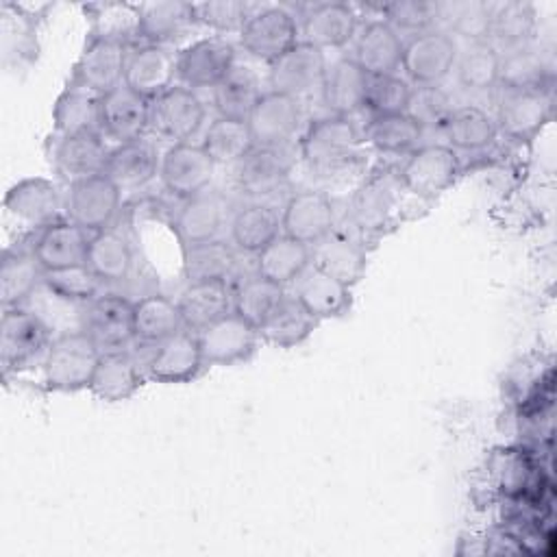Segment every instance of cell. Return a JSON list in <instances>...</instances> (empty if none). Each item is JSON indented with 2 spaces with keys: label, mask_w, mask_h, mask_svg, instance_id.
<instances>
[{
  "label": "cell",
  "mask_w": 557,
  "mask_h": 557,
  "mask_svg": "<svg viewBox=\"0 0 557 557\" xmlns=\"http://www.w3.org/2000/svg\"><path fill=\"white\" fill-rule=\"evenodd\" d=\"M205 115V102L185 85H174L150 100V128L172 144L189 141L200 131Z\"/></svg>",
  "instance_id": "obj_7"
},
{
  "label": "cell",
  "mask_w": 557,
  "mask_h": 557,
  "mask_svg": "<svg viewBox=\"0 0 557 557\" xmlns=\"http://www.w3.org/2000/svg\"><path fill=\"white\" fill-rule=\"evenodd\" d=\"M359 15L350 4L322 2L309 9L305 15L302 33L305 41L315 48H344L357 33Z\"/></svg>",
  "instance_id": "obj_33"
},
{
  "label": "cell",
  "mask_w": 557,
  "mask_h": 557,
  "mask_svg": "<svg viewBox=\"0 0 557 557\" xmlns=\"http://www.w3.org/2000/svg\"><path fill=\"white\" fill-rule=\"evenodd\" d=\"M161 154L148 139H133L111 148L104 174L122 189H137L159 174Z\"/></svg>",
  "instance_id": "obj_30"
},
{
  "label": "cell",
  "mask_w": 557,
  "mask_h": 557,
  "mask_svg": "<svg viewBox=\"0 0 557 557\" xmlns=\"http://www.w3.org/2000/svg\"><path fill=\"white\" fill-rule=\"evenodd\" d=\"M44 283L57 294L81 305H87L91 298H96L102 287V283L94 276V272L87 265L44 272Z\"/></svg>",
  "instance_id": "obj_56"
},
{
  "label": "cell",
  "mask_w": 557,
  "mask_h": 557,
  "mask_svg": "<svg viewBox=\"0 0 557 557\" xmlns=\"http://www.w3.org/2000/svg\"><path fill=\"white\" fill-rule=\"evenodd\" d=\"M91 233L74 224L72 220H57L39 231L30 250L44 272L67 270L85 265L87 246Z\"/></svg>",
  "instance_id": "obj_22"
},
{
  "label": "cell",
  "mask_w": 557,
  "mask_h": 557,
  "mask_svg": "<svg viewBox=\"0 0 557 557\" xmlns=\"http://www.w3.org/2000/svg\"><path fill=\"white\" fill-rule=\"evenodd\" d=\"M296 300L320 322L342 318L350 311L352 289L331 272L309 265L296 281Z\"/></svg>",
  "instance_id": "obj_23"
},
{
  "label": "cell",
  "mask_w": 557,
  "mask_h": 557,
  "mask_svg": "<svg viewBox=\"0 0 557 557\" xmlns=\"http://www.w3.org/2000/svg\"><path fill=\"white\" fill-rule=\"evenodd\" d=\"M335 228V207L320 189L294 191L281 211V233L307 246L318 244Z\"/></svg>",
  "instance_id": "obj_13"
},
{
  "label": "cell",
  "mask_w": 557,
  "mask_h": 557,
  "mask_svg": "<svg viewBox=\"0 0 557 557\" xmlns=\"http://www.w3.org/2000/svg\"><path fill=\"white\" fill-rule=\"evenodd\" d=\"M176 78V57H172L163 46L141 44L128 50L124 85L146 100H154L170 87Z\"/></svg>",
  "instance_id": "obj_24"
},
{
  "label": "cell",
  "mask_w": 557,
  "mask_h": 557,
  "mask_svg": "<svg viewBox=\"0 0 557 557\" xmlns=\"http://www.w3.org/2000/svg\"><path fill=\"white\" fill-rule=\"evenodd\" d=\"M257 4L239 2V0H209L194 2L196 22L209 26L218 33H239L248 17L257 11Z\"/></svg>",
  "instance_id": "obj_54"
},
{
  "label": "cell",
  "mask_w": 557,
  "mask_h": 557,
  "mask_svg": "<svg viewBox=\"0 0 557 557\" xmlns=\"http://www.w3.org/2000/svg\"><path fill=\"white\" fill-rule=\"evenodd\" d=\"M403 46L405 41L385 20H372L359 30L352 59L368 76L396 74L403 63Z\"/></svg>",
  "instance_id": "obj_27"
},
{
  "label": "cell",
  "mask_w": 557,
  "mask_h": 557,
  "mask_svg": "<svg viewBox=\"0 0 557 557\" xmlns=\"http://www.w3.org/2000/svg\"><path fill=\"white\" fill-rule=\"evenodd\" d=\"M461 161L448 144H429L416 148L400 165L398 176L405 191L418 198H435L459 176Z\"/></svg>",
  "instance_id": "obj_4"
},
{
  "label": "cell",
  "mask_w": 557,
  "mask_h": 557,
  "mask_svg": "<svg viewBox=\"0 0 557 557\" xmlns=\"http://www.w3.org/2000/svg\"><path fill=\"white\" fill-rule=\"evenodd\" d=\"M196 24L194 2L163 0L139 4V37L146 44L163 46Z\"/></svg>",
  "instance_id": "obj_35"
},
{
  "label": "cell",
  "mask_w": 557,
  "mask_h": 557,
  "mask_svg": "<svg viewBox=\"0 0 557 557\" xmlns=\"http://www.w3.org/2000/svg\"><path fill=\"white\" fill-rule=\"evenodd\" d=\"M52 122L59 135L100 133V96L81 87H67L54 102Z\"/></svg>",
  "instance_id": "obj_42"
},
{
  "label": "cell",
  "mask_w": 557,
  "mask_h": 557,
  "mask_svg": "<svg viewBox=\"0 0 557 557\" xmlns=\"http://www.w3.org/2000/svg\"><path fill=\"white\" fill-rule=\"evenodd\" d=\"M4 207L17 220H24L35 226H48L61 218L65 202L61 200L59 187L41 176H30L17 181L4 196Z\"/></svg>",
  "instance_id": "obj_25"
},
{
  "label": "cell",
  "mask_w": 557,
  "mask_h": 557,
  "mask_svg": "<svg viewBox=\"0 0 557 557\" xmlns=\"http://www.w3.org/2000/svg\"><path fill=\"white\" fill-rule=\"evenodd\" d=\"M83 331L102 350H124L135 339L133 302L115 292H100L83 313Z\"/></svg>",
  "instance_id": "obj_11"
},
{
  "label": "cell",
  "mask_w": 557,
  "mask_h": 557,
  "mask_svg": "<svg viewBox=\"0 0 557 557\" xmlns=\"http://www.w3.org/2000/svg\"><path fill=\"white\" fill-rule=\"evenodd\" d=\"M44 270L33 250L9 248L0 263V302L2 309L22 307L41 285Z\"/></svg>",
  "instance_id": "obj_38"
},
{
  "label": "cell",
  "mask_w": 557,
  "mask_h": 557,
  "mask_svg": "<svg viewBox=\"0 0 557 557\" xmlns=\"http://www.w3.org/2000/svg\"><path fill=\"white\" fill-rule=\"evenodd\" d=\"M196 335L207 366H233L246 361L257 350L259 342V331L235 311L200 329Z\"/></svg>",
  "instance_id": "obj_16"
},
{
  "label": "cell",
  "mask_w": 557,
  "mask_h": 557,
  "mask_svg": "<svg viewBox=\"0 0 557 557\" xmlns=\"http://www.w3.org/2000/svg\"><path fill=\"white\" fill-rule=\"evenodd\" d=\"M550 70L544 54L531 46L507 50L500 57L498 85L505 89H548Z\"/></svg>",
  "instance_id": "obj_49"
},
{
  "label": "cell",
  "mask_w": 557,
  "mask_h": 557,
  "mask_svg": "<svg viewBox=\"0 0 557 557\" xmlns=\"http://www.w3.org/2000/svg\"><path fill=\"white\" fill-rule=\"evenodd\" d=\"M309 265H311V246L298 239H292L283 233L276 239H272L261 252L255 255L257 274L283 287L294 283Z\"/></svg>",
  "instance_id": "obj_37"
},
{
  "label": "cell",
  "mask_w": 557,
  "mask_h": 557,
  "mask_svg": "<svg viewBox=\"0 0 557 557\" xmlns=\"http://www.w3.org/2000/svg\"><path fill=\"white\" fill-rule=\"evenodd\" d=\"M490 472L500 492L520 496L529 487L531 463L529 457L516 448H498L490 459Z\"/></svg>",
  "instance_id": "obj_55"
},
{
  "label": "cell",
  "mask_w": 557,
  "mask_h": 557,
  "mask_svg": "<svg viewBox=\"0 0 557 557\" xmlns=\"http://www.w3.org/2000/svg\"><path fill=\"white\" fill-rule=\"evenodd\" d=\"M237 248L222 242H205L183 248V272L189 281H231L237 270Z\"/></svg>",
  "instance_id": "obj_43"
},
{
  "label": "cell",
  "mask_w": 557,
  "mask_h": 557,
  "mask_svg": "<svg viewBox=\"0 0 557 557\" xmlns=\"http://www.w3.org/2000/svg\"><path fill=\"white\" fill-rule=\"evenodd\" d=\"M368 74L350 57H339L333 63H326L322 78V102L331 115H346L359 111L366 98Z\"/></svg>",
  "instance_id": "obj_31"
},
{
  "label": "cell",
  "mask_w": 557,
  "mask_h": 557,
  "mask_svg": "<svg viewBox=\"0 0 557 557\" xmlns=\"http://www.w3.org/2000/svg\"><path fill=\"white\" fill-rule=\"evenodd\" d=\"M91 22V37L128 44L139 37V4L98 2L85 7Z\"/></svg>",
  "instance_id": "obj_51"
},
{
  "label": "cell",
  "mask_w": 557,
  "mask_h": 557,
  "mask_svg": "<svg viewBox=\"0 0 557 557\" xmlns=\"http://www.w3.org/2000/svg\"><path fill=\"white\" fill-rule=\"evenodd\" d=\"M457 44L444 30H424L409 37L403 46L405 74L418 85H437L457 63Z\"/></svg>",
  "instance_id": "obj_9"
},
{
  "label": "cell",
  "mask_w": 557,
  "mask_h": 557,
  "mask_svg": "<svg viewBox=\"0 0 557 557\" xmlns=\"http://www.w3.org/2000/svg\"><path fill=\"white\" fill-rule=\"evenodd\" d=\"M122 189L104 174H91L72 181L65 191V218L85 228L87 233H98L109 228L120 211Z\"/></svg>",
  "instance_id": "obj_3"
},
{
  "label": "cell",
  "mask_w": 557,
  "mask_h": 557,
  "mask_svg": "<svg viewBox=\"0 0 557 557\" xmlns=\"http://www.w3.org/2000/svg\"><path fill=\"white\" fill-rule=\"evenodd\" d=\"M285 296L287 292L283 285H276L255 272L233 289V311L259 331Z\"/></svg>",
  "instance_id": "obj_46"
},
{
  "label": "cell",
  "mask_w": 557,
  "mask_h": 557,
  "mask_svg": "<svg viewBox=\"0 0 557 557\" xmlns=\"http://www.w3.org/2000/svg\"><path fill=\"white\" fill-rule=\"evenodd\" d=\"M144 385V370L126 350H109L100 355L89 389L107 403L131 398Z\"/></svg>",
  "instance_id": "obj_34"
},
{
  "label": "cell",
  "mask_w": 557,
  "mask_h": 557,
  "mask_svg": "<svg viewBox=\"0 0 557 557\" xmlns=\"http://www.w3.org/2000/svg\"><path fill=\"white\" fill-rule=\"evenodd\" d=\"M187 331L198 333L233 311L231 281H189L176 298Z\"/></svg>",
  "instance_id": "obj_26"
},
{
  "label": "cell",
  "mask_w": 557,
  "mask_h": 557,
  "mask_svg": "<svg viewBox=\"0 0 557 557\" xmlns=\"http://www.w3.org/2000/svg\"><path fill=\"white\" fill-rule=\"evenodd\" d=\"M246 122L255 144L285 146L302 124V102L300 98L268 89L259 96Z\"/></svg>",
  "instance_id": "obj_15"
},
{
  "label": "cell",
  "mask_w": 557,
  "mask_h": 557,
  "mask_svg": "<svg viewBox=\"0 0 557 557\" xmlns=\"http://www.w3.org/2000/svg\"><path fill=\"white\" fill-rule=\"evenodd\" d=\"M85 265L102 285L122 283L133 272L135 252L126 235L109 226L98 233H91Z\"/></svg>",
  "instance_id": "obj_32"
},
{
  "label": "cell",
  "mask_w": 557,
  "mask_h": 557,
  "mask_svg": "<svg viewBox=\"0 0 557 557\" xmlns=\"http://www.w3.org/2000/svg\"><path fill=\"white\" fill-rule=\"evenodd\" d=\"M407 113H411L422 126H426V124L444 126L450 109H448L446 96L435 85H422V87L413 89Z\"/></svg>",
  "instance_id": "obj_59"
},
{
  "label": "cell",
  "mask_w": 557,
  "mask_h": 557,
  "mask_svg": "<svg viewBox=\"0 0 557 557\" xmlns=\"http://www.w3.org/2000/svg\"><path fill=\"white\" fill-rule=\"evenodd\" d=\"M205 359L200 352L198 335L191 331H178L172 337L152 346L144 368L152 381L159 383H185L200 374Z\"/></svg>",
  "instance_id": "obj_19"
},
{
  "label": "cell",
  "mask_w": 557,
  "mask_h": 557,
  "mask_svg": "<svg viewBox=\"0 0 557 557\" xmlns=\"http://www.w3.org/2000/svg\"><path fill=\"white\" fill-rule=\"evenodd\" d=\"M183 329L185 324L176 300L163 294H148L133 302L135 339L154 346Z\"/></svg>",
  "instance_id": "obj_40"
},
{
  "label": "cell",
  "mask_w": 557,
  "mask_h": 557,
  "mask_svg": "<svg viewBox=\"0 0 557 557\" xmlns=\"http://www.w3.org/2000/svg\"><path fill=\"white\" fill-rule=\"evenodd\" d=\"M359 146L361 135L355 122L346 115L329 113L307 126L300 139V157L311 172L333 176L357 163Z\"/></svg>",
  "instance_id": "obj_1"
},
{
  "label": "cell",
  "mask_w": 557,
  "mask_h": 557,
  "mask_svg": "<svg viewBox=\"0 0 557 557\" xmlns=\"http://www.w3.org/2000/svg\"><path fill=\"white\" fill-rule=\"evenodd\" d=\"M535 33V11L529 2L511 0L492 4L490 37H494L507 50L529 46Z\"/></svg>",
  "instance_id": "obj_50"
},
{
  "label": "cell",
  "mask_w": 557,
  "mask_h": 557,
  "mask_svg": "<svg viewBox=\"0 0 557 557\" xmlns=\"http://www.w3.org/2000/svg\"><path fill=\"white\" fill-rule=\"evenodd\" d=\"M500 52L490 41L470 44L468 50L457 57V78L468 91H487L498 85Z\"/></svg>",
  "instance_id": "obj_52"
},
{
  "label": "cell",
  "mask_w": 557,
  "mask_h": 557,
  "mask_svg": "<svg viewBox=\"0 0 557 557\" xmlns=\"http://www.w3.org/2000/svg\"><path fill=\"white\" fill-rule=\"evenodd\" d=\"M490 13H492V4H487V2L455 4L450 15H448L450 30H455L459 37L468 39L470 44L487 41V37H490Z\"/></svg>",
  "instance_id": "obj_58"
},
{
  "label": "cell",
  "mask_w": 557,
  "mask_h": 557,
  "mask_svg": "<svg viewBox=\"0 0 557 557\" xmlns=\"http://www.w3.org/2000/svg\"><path fill=\"white\" fill-rule=\"evenodd\" d=\"M102 350L85 331L54 335L44 355V379L48 389L78 392L89 387Z\"/></svg>",
  "instance_id": "obj_2"
},
{
  "label": "cell",
  "mask_w": 557,
  "mask_h": 557,
  "mask_svg": "<svg viewBox=\"0 0 557 557\" xmlns=\"http://www.w3.org/2000/svg\"><path fill=\"white\" fill-rule=\"evenodd\" d=\"M318 326V320L296 300V296H285L276 311L259 329V337L278 348H294L302 344Z\"/></svg>",
  "instance_id": "obj_44"
},
{
  "label": "cell",
  "mask_w": 557,
  "mask_h": 557,
  "mask_svg": "<svg viewBox=\"0 0 557 557\" xmlns=\"http://www.w3.org/2000/svg\"><path fill=\"white\" fill-rule=\"evenodd\" d=\"M52 337V331L30 309H4L0 318V359L4 370H20L46 355Z\"/></svg>",
  "instance_id": "obj_5"
},
{
  "label": "cell",
  "mask_w": 557,
  "mask_h": 557,
  "mask_svg": "<svg viewBox=\"0 0 557 557\" xmlns=\"http://www.w3.org/2000/svg\"><path fill=\"white\" fill-rule=\"evenodd\" d=\"M403 183L398 174L376 172L366 178L350 200V218L363 233H379L389 226L403 205Z\"/></svg>",
  "instance_id": "obj_10"
},
{
  "label": "cell",
  "mask_w": 557,
  "mask_h": 557,
  "mask_svg": "<svg viewBox=\"0 0 557 557\" xmlns=\"http://www.w3.org/2000/svg\"><path fill=\"white\" fill-rule=\"evenodd\" d=\"M444 133L450 148L472 152V150L487 148L494 141L498 128L494 117L487 111L474 104H463V107L450 109L444 122Z\"/></svg>",
  "instance_id": "obj_45"
},
{
  "label": "cell",
  "mask_w": 557,
  "mask_h": 557,
  "mask_svg": "<svg viewBox=\"0 0 557 557\" xmlns=\"http://www.w3.org/2000/svg\"><path fill=\"white\" fill-rule=\"evenodd\" d=\"M298 24L285 7H259L239 30L242 48L265 63H272L298 44Z\"/></svg>",
  "instance_id": "obj_6"
},
{
  "label": "cell",
  "mask_w": 557,
  "mask_h": 557,
  "mask_svg": "<svg viewBox=\"0 0 557 557\" xmlns=\"http://www.w3.org/2000/svg\"><path fill=\"white\" fill-rule=\"evenodd\" d=\"M235 46L224 37H202L176 54V76L189 89L215 87L235 63Z\"/></svg>",
  "instance_id": "obj_14"
},
{
  "label": "cell",
  "mask_w": 557,
  "mask_h": 557,
  "mask_svg": "<svg viewBox=\"0 0 557 557\" xmlns=\"http://www.w3.org/2000/svg\"><path fill=\"white\" fill-rule=\"evenodd\" d=\"M553 115L548 89H505L498 102L496 128L509 139H531Z\"/></svg>",
  "instance_id": "obj_18"
},
{
  "label": "cell",
  "mask_w": 557,
  "mask_h": 557,
  "mask_svg": "<svg viewBox=\"0 0 557 557\" xmlns=\"http://www.w3.org/2000/svg\"><path fill=\"white\" fill-rule=\"evenodd\" d=\"M413 87L400 78L398 74H383V76H368L363 107L374 115H389V113H405L411 102Z\"/></svg>",
  "instance_id": "obj_53"
},
{
  "label": "cell",
  "mask_w": 557,
  "mask_h": 557,
  "mask_svg": "<svg viewBox=\"0 0 557 557\" xmlns=\"http://www.w3.org/2000/svg\"><path fill=\"white\" fill-rule=\"evenodd\" d=\"M385 22L400 35L409 33L411 37L424 30H431V24L435 22L440 7L431 2H394L383 7Z\"/></svg>",
  "instance_id": "obj_57"
},
{
  "label": "cell",
  "mask_w": 557,
  "mask_h": 557,
  "mask_svg": "<svg viewBox=\"0 0 557 557\" xmlns=\"http://www.w3.org/2000/svg\"><path fill=\"white\" fill-rule=\"evenodd\" d=\"M111 148L102 141L100 133H83V135H61L52 150L54 170L72 181L104 172Z\"/></svg>",
  "instance_id": "obj_29"
},
{
  "label": "cell",
  "mask_w": 557,
  "mask_h": 557,
  "mask_svg": "<svg viewBox=\"0 0 557 557\" xmlns=\"http://www.w3.org/2000/svg\"><path fill=\"white\" fill-rule=\"evenodd\" d=\"M311 263L352 285L366 270V250L357 239L346 233H335L333 228L324 239L311 246Z\"/></svg>",
  "instance_id": "obj_41"
},
{
  "label": "cell",
  "mask_w": 557,
  "mask_h": 557,
  "mask_svg": "<svg viewBox=\"0 0 557 557\" xmlns=\"http://www.w3.org/2000/svg\"><path fill=\"white\" fill-rule=\"evenodd\" d=\"M200 146L215 165H235L255 146V141L246 120L218 115L207 126Z\"/></svg>",
  "instance_id": "obj_47"
},
{
  "label": "cell",
  "mask_w": 557,
  "mask_h": 557,
  "mask_svg": "<svg viewBox=\"0 0 557 557\" xmlns=\"http://www.w3.org/2000/svg\"><path fill=\"white\" fill-rule=\"evenodd\" d=\"M324 70V52L302 39L270 63L268 85L272 91L300 98L302 94L322 85Z\"/></svg>",
  "instance_id": "obj_17"
},
{
  "label": "cell",
  "mask_w": 557,
  "mask_h": 557,
  "mask_svg": "<svg viewBox=\"0 0 557 557\" xmlns=\"http://www.w3.org/2000/svg\"><path fill=\"white\" fill-rule=\"evenodd\" d=\"M228 228L237 250L257 255L281 235V215L270 205L248 202L235 211Z\"/></svg>",
  "instance_id": "obj_39"
},
{
  "label": "cell",
  "mask_w": 557,
  "mask_h": 557,
  "mask_svg": "<svg viewBox=\"0 0 557 557\" xmlns=\"http://www.w3.org/2000/svg\"><path fill=\"white\" fill-rule=\"evenodd\" d=\"M128 44L89 37L85 50L81 52L70 85L87 89L91 94L104 96L124 83V70L128 59Z\"/></svg>",
  "instance_id": "obj_8"
},
{
  "label": "cell",
  "mask_w": 557,
  "mask_h": 557,
  "mask_svg": "<svg viewBox=\"0 0 557 557\" xmlns=\"http://www.w3.org/2000/svg\"><path fill=\"white\" fill-rule=\"evenodd\" d=\"M213 172H215L213 159L205 152L200 144H191V141L172 144L161 154V163H159V178L163 187L181 200L202 194L209 187Z\"/></svg>",
  "instance_id": "obj_12"
},
{
  "label": "cell",
  "mask_w": 557,
  "mask_h": 557,
  "mask_svg": "<svg viewBox=\"0 0 557 557\" xmlns=\"http://www.w3.org/2000/svg\"><path fill=\"white\" fill-rule=\"evenodd\" d=\"M424 126L411 113L374 115L366 128V139L381 152L400 154L418 146Z\"/></svg>",
  "instance_id": "obj_48"
},
{
  "label": "cell",
  "mask_w": 557,
  "mask_h": 557,
  "mask_svg": "<svg viewBox=\"0 0 557 557\" xmlns=\"http://www.w3.org/2000/svg\"><path fill=\"white\" fill-rule=\"evenodd\" d=\"M102 135L117 144L141 139L150 128V100L128 89L124 83L100 96Z\"/></svg>",
  "instance_id": "obj_21"
},
{
  "label": "cell",
  "mask_w": 557,
  "mask_h": 557,
  "mask_svg": "<svg viewBox=\"0 0 557 557\" xmlns=\"http://www.w3.org/2000/svg\"><path fill=\"white\" fill-rule=\"evenodd\" d=\"M294 165V150L285 146H259L255 144L235 165L233 176L242 191L252 196L270 194L289 176Z\"/></svg>",
  "instance_id": "obj_20"
},
{
  "label": "cell",
  "mask_w": 557,
  "mask_h": 557,
  "mask_svg": "<svg viewBox=\"0 0 557 557\" xmlns=\"http://www.w3.org/2000/svg\"><path fill=\"white\" fill-rule=\"evenodd\" d=\"M261 94L263 89L257 72L235 59L226 76L213 87V107L220 117L246 120Z\"/></svg>",
  "instance_id": "obj_36"
},
{
  "label": "cell",
  "mask_w": 557,
  "mask_h": 557,
  "mask_svg": "<svg viewBox=\"0 0 557 557\" xmlns=\"http://www.w3.org/2000/svg\"><path fill=\"white\" fill-rule=\"evenodd\" d=\"M224 222H226L224 200L218 194L202 191L183 200L174 218V231L185 248V246L220 239Z\"/></svg>",
  "instance_id": "obj_28"
}]
</instances>
